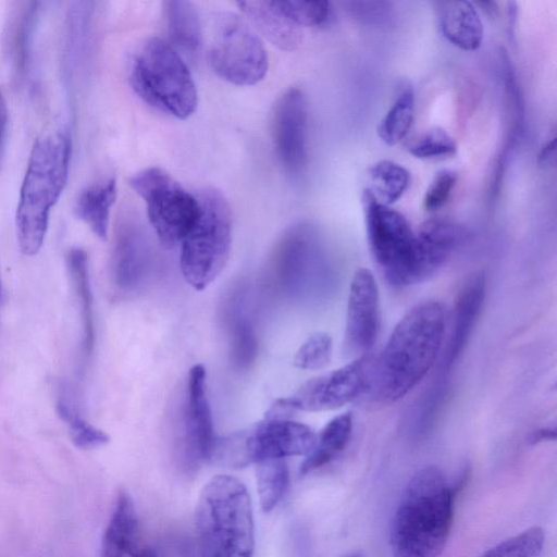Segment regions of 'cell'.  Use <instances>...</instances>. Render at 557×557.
<instances>
[{
	"mask_svg": "<svg viewBox=\"0 0 557 557\" xmlns=\"http://www.w3.org/2000/svg\"><path fill=\"white\" fill-rule=\"evenodd\" d=\"M445 321L438 300L416 305L398 321L373 360L370 388L379 399L396 401L425 376L440 352Z\"/></svg>",
	"mask_w": 557,
	"mask_h": 557,
	"instance_id": "1",
	"label": "cell"
},
{
	"mask_svg": "<svg viewBox=\"0 0 557 557\" xmlns=\"http://www.w3.org/2000/svg\"><path fill=\"white\" fill-rule=\"evenodd\" d=\"M454 498V488L438 467L416 471L392 520L393 557H438L450 533Z\"/></svg>",
	"mask_w": 557,
	"mask_h": 557,
	"instance_id": "2",
	"label": "cell"
},
{
	"mask_svg": "<svg viewBox=\"0 0 557 557\" xmlns=\"http://www.w3.org/2000/svg\"><path fill=\"white\" fill-rule=\"evenodd\" d=\"M70 158L66 131L44 135L32 148L15 213L17 245L25 256L37 255L44 245L50 211L69 177Z\"/></svg>",
	"mask_w": 557,
	"mask_h": 557,
	"instance_id": "3",
	"label": "cell"
},
{
	"mask_svg": "<svg viewBox=\"0 0 557 557\" xmlns=\"http://www.w3.org/2000/svg\"><path fill=\"white\" fill-rule=\"evenodd\" d=\"M336 270L315 228L298 224L276 243L263 273L270 295L296 304L317 302L333 290Z\"/></svg>",
	"mask_w": 557,
	"mask_h": 557,
	"instance_id": "4",
	"label": "cell"
},
{
	"mask_svg": "<svg viewBox=\"0 0 557 557\" xmlns=\"http://www.w3.org/2000/svg\"><path fill=\"white\" fill-rule=\"evenodd\" d=\"M195 525L201 557H253L251 498L237 478L218 474L203 485Z\"/></svg>",
	"mask_w": 557,
	"mask_h": 557,
	"instance_id": "5",
	"label": "cell"
},
{
	"mask_svg": "<svg viewBox=\"0 0 557 557\" xmlns=\"http://www.w3.org/2000/svg\"><path fill=\"white\" fill-rule=\"evenodd\" d=\"M198 202L199 214L181 243L180 265L185 281L202 290L220 275L230 258L232 216L219 190L203 189Z\"/></svg>",
	"mask_w": 557,
	"mask_h": 557,
	"instance_id": "6",
	"label": "cell"
},
{
	"mask_svg": "<svg viewBox=\"0 0 557 557\" xmlns=\"http://www.w3.org/2000/svg\"><path fill=\"white\" fill-rule=\"evenodd\" d=\"M131 82L146 102L177 119H187L197 108V89L187 65L162 39L151 38L140 48Z\"/></svg>",
	"mask_w": 557,
	"mask_h": 557,
	"instance_id": "7",
	"label": "cell"
},
{
	"mask_svg": "<svg viewBox=\"0 0 557 557\" xmlns=\"http://www.w3.org/2000/svg\"><path fill=\"white\" fill-rule=\"evenodd\" d=\"M315 440V432L307 424L263 417L246 430L216 437L209 461L243 468L268 459L307 456Z\"/></svg>",
	"mask_w": 557,
	"mask_h": 557,
	"instance_id": "8",
	"label": "cell"
},
{
	"mask_svg": "<svg viewBox=\"0 0 557 557\" xmlns=\"http://www.w3.org/2000/svg\"><path fill=\"white\" fill-rule=\"evenodd\" d=\"M371 253L387 282L414 284L416 233L398 211L382 203L370 188L361 196Z\"/></svg>",
	"mask_w": 557,
	"mask_h": 557,
	"instance_id": "9",
	"label": "cell"
},
{
	"mask_svg": "<svg viewBox=\"0 0 557 557\" xmlns=\"http://www.w3.org/2000/svg\"><path fill=\"white\" fill-rule=\"evenodd\" d=\"M129 185L144 199L160 244L171 249L182 243L199 214L198 198L157 166L133 175Z\"/></svg>",
	"mask_w": 557,
	"mask_h": 557,
	"instance_id": "10",
	"label": "cell"
},
{
	"mask_svg": "<svg viewBox=\"0 0 557 557\" xmlns=\"http://www.w3.org/2000/svg\"><path fill=\"white\" fill-rule=\"evenodd\" d=\"M209 62L221 78L242 86L260 82L268 70L262 41L243 17L230 12L214 18Z\"/></svg>",
	"mask_w": 557,
	"mask_h": 557,
	"instance_id": "11",
	"label": "cell"
},
{
	"mask_svg": "<svg viewBox=\"0 0 557 557\" xmlns=\"http://www.w3.org/2000/svg\"><path fill=\"white\" fill-rule=\"evenodd\" d=\"M175 431L178 459L185 471L195 472L210 460L218 437L213 429L202 364H195L188 372Z\"/></svg>",
	"mask_w": 557,
	"mask_h": 557,
	"instance_id": "12",
	"label": "cell"
},
{
	"mask_svg": "<svg viewBox=\"0 0 557 557\" xmlns=\"http://www.w3.org/2000/svg\"><path fill=\"white\" fill-rule=\"evenodd\" d=\"M373 360L363 355L331 372L305 382L285 404L294 411H326L338 409L371 387Z\"/></svg>",
	"mask_w": 557,
	"mask_h": 557,
	"instance_id": "13",
	"label": "cell"
},
{
	"mask_svg": "<svg viewBox=\"0 0 557 557\" xmlns=\"http://www.w3.org/2000/svg\"><path fill=\"white\" fill-rule=\"evenodd\" d=\"M308 108L304 92L290 88L276 101L272 113V138L285 171L300 174L308 159Z\"/></svg>",
	"mask_w": 557,
	"mask_h": 557,
	"instance_id": "14",
	"label": "cell"
},
{
	"mask_svg": "<svg viewBox=\"0 0 557 557\" xmlns=\"http://www.w3.org/2000/svg\"><path fill=\"white\" fill-rule=\"evenodd\" d=\"M153 270V251L145 233L133 220H122L115 228L109 273L122 294L139 292Z\"/></svg>",
	"mask_w": 557,
	"mask_h": 557,
	"instance_id": "15",
	"label": "cell"
},
{
	"mask_svg": "<svg viewBox=\"0 0 557 557\" xmlns=\"http://www.w3.org/2000/svg\"><path fill=\"white\" fill-rule=\"evenodd\" d=\"M380 330V295L373 273L361 268L352 276L349 287L345 346L352 352L372 348Z\"/></svg>",
	"mask_w": 557,
	"mask_h": 557,
	"instance_id": "16",
	"label": "cell"
},
{
	"mask_svg": "<svg viewBox=\"0 0 557 557\" xmlns=\"http://www.w3.org/2000/svg\"><path fill=\"white\" fill-rule=\"evenodd\" d=\"M466 236L463 227L446 218L426 220L416 233L414 283L442 268Z\"/></svg>",
	"mask_w": 557,
	"mask_h": 557,
	"instance_id": "17",
	"label": "cell"
},
{
	"mask_svg": "<svg viewBox=\"0 0 557 557\" xmlns=\"http://www.w3.org/2000/svg\"><path fill=\"white\" fill-rule=\"evenodd\" d=\"M222 320L233 366L237 370L249 369L257 359L259 343L246 292L242 287L227 295L223 302Z\"/></svg>",
	"mask_w": 557,
	"mask_h": 557,
	"instance_id": "18",
	"label": "cell"
},
{
	"mask_svg": "<svg viewBox=\"0 0 557 557\" xmlns=\"http://www.w3.org/2000/svg\"><path fill=\"white\" fill-rule=\"evenodd\" d=\"M101 557H158L140 543L139 521L132 497L121 491L101 541Z\"/></svg>",
	"mask_w": 557,
	"mask_h": 557,
	"instance_id": "19",
	"label": "cell"
},
{
	"mask_svg": "<svg viewBox=\"0 0 557 557\" xmlns=\"http://www.w3.org/2000/svg\"><path fill=\"white\" fill-rule=\"evenodd\" d=\"M485 290L486 281L482 272L471 275L461 287L443 362L445 370H449L465 350L482 310Z\"/></svg>",
	"mask_w": 557,
	"mask_h": 557,
	"instance_id": "20",
	"label": "cell"
},
{
	"mask_svg": "<svg viewBox=\"0 0 557 557\" xmlns=\"http://www.w3.org/2000/svg\"><path fill=\"white\" fill-rule=\"evenodd\" d=\"M440 29L455 47L474 51L482 45L484 25L473 2L450 0L435 2Z\"/></svg>",
	"mask_w": 557,
	"mask_h": 557,
	"instance_id": "21",
	"label": "cell"
},
{
	"mask_svg": "<svg viewBox=\"0 0 557 557\" xmlns=\"http://www.w3.org/2000/svg\"><path fill=\"white\" fill-rule=\"evenodd\" d=\"M116 198V182L110 177L85 187L77 196L74 211L92 233L107 239L110 210Z\"/></svg>",
	"mask_w": 557,
	"mask_h": 557,
	"instance_id": "22",
	"label": "cell"
},
{
	"mask_svg": "<svg viewBox=\"0 0 557 557\" xmlns=\"http://www.w3.org/2000/svg\"><path fill=\"white\" fill-rule=\"evenodd\" d=\"M237 5L274 45L292 50L299 44V27L278 11L274 1H242Z\"/></svg>",
	"mask_w": 557,
	"mask_h": 557,
	"instance_id": "23",
	"label": "cell"
},
{
	"mask_svg": "<svg viewBox=\"0 0 557 557\" xmlns=\"http://www.w3.org/2000/svg\"><path fill=\"white\" fill-rule=\"evenodd\" d=\"M66 264L72 286L81 307L83 324L82 347L84 355L87 357L92 352L95 345V320L86 251L78 247L70 249L66 256Z\"/></svg>",
	"mask_w": 557,
	"mask_h": 557,
	"instance_id": "24",
	"label": "cell"
},
{
	"mask_svg": "<svg viewBox=\"0 0 557 557\" xmlns=\"http://www.w3.org/2000/svg\"><path fill=\"white\" fill-rule=\"evenodd\" d=\"M164 13L171 41L189 57L196 55L202 44V30L193 3L181 0L165 1Z\"/></svg>",
	"mask_w": 557,
	"mask_h": 557,
	"instance_id": "25",
	"label": "cell"
},
{
	"mask_svg": "<svg viewBox=\"0 0 557 557\" xmlns=\"http://www.w3.org/2000/svg\"><path fill=\"white\" fill-rule=\"evenodd\" d=\"M351 412L341 413L331 419L321 432L311 451L300 466V473L307 474L332 461L344 450L352 432Z\"/></svg>",
	"mask_w": 557,
	"mask_h": 557,
	"instance_id": "26",
	"label": "cell"
},
{
	"mask_svg": "<svg viewBox=\"0 0 557 557\" xmlns=\"http://www.w3.org/2000/svg\"><path fill=\"white\" fill-rule=\"evenodd\" d=\"M39 4V2L34 1L17 3V8L9 17L5 45L9 59L18 76H22L27 67L30 40Z\"/></svg>",
	"mask_w": 557,
	"mask_h": 557,
	"instance_id": "27",
	"label": "cell"
},
{
	"mask_svg": "<svg viewBox=\"0 0 557 557\" xmlns=\"http://www.w3.org/2000/svg\"><path fill=\"white\" fill-rule=\"evenodd\" d=\"M414 117V92L407 86L400 91L382 119L377 134L388 146L400 143L409 133Z\"/></svg>",
	"mask_w": 557,
	"mask_h": 557,
	"instance_id": "28",
	"label": "cell"
},
{
	"mask_svg": "<svg viewBox=\"0 0 557 557\" xmlns=\"http://www.w3.org/2000/svg\"><path fill=\"white\" fill-rule=\"evenodd\" d=\"M257 488L261 508L271 511L283 498L289 481L285 459H268L256 463Z\"/></svg>",
	"mask_w": 557,
	"mask_h": 557,
	"instance_id": "29",
	"label": "cell"
},
{
	"mask_svg": "<svg viewBox=\"0 0 557 557\" xmlns=\"http://www.w3.org/2000/svg\"><path fill=\"white\" fill-rule=\"evenodd\" d=\"M373 183L370 188L384 205H392L403 197L409 186L410 174L401 164L391 160H381L369 169Z\"/></svg>",
	"mask_w": 557,
	"mask_h": 557,
	"instance_id": "30",
	"label": "cell"
},
{
	"mask_svg": "<svg viewBox=\"0 0 557 557\" xmlns=\"http://www.w3.org/2000/svg\"><path fill=\"white\" fill-rule=\"evenodd\" d=\"M57 411L66 423L71 441L77 448L94 449L110 442V436L104 431L77 414L65 400L58 401Z\"/></svg>",
	"mask_w": 557,
	"mask_h": 557,
	"instance_id": "31",
	"label": "cell"
},
{
	"mask_svg": "<svg viewBox=\"0 0 557 557\" xmlns=\"http://www.w3.org/2000/svg\"><path fill=\"white\" fill-rule=\"evenodd\" d=\"M544 542V531L540 527H532L504 540L479 557H540Z\"/></svg>",
	"mask_w": 557,
	"mask_h": 557,
	"instance_id": "32",
	"label": "cell"
},
{
	"mask_svg": "<svg viewBox=\"0 0 557 557\" xmlns=\"http://www.w3.org/2000/svg\"><path fill=\"white\" fill-rule=\"evenodd\" d=\"M407 150L418 159L446 158L456 153L457 144L445 129L433 127L408 143Z\"/></svg>",
	"mask_w": 557,
	"mask_h": 557,
	"instance_id": "33",
	"label": "cell"
},
{
	"mask_svg": "<svg viewBox=\"0 0 557 557\" xmlns=\"http://www.w3.org/2000/svg\"><path fill=\"white\" fill-rule=\"evenodd\" d=\"M332 348V337L325 332H315L297 349L294 366L302 370L322 369L331 361Z\"/></svg>",
	"mask_w": 557,
	"mask_h": 557,
	"instance_id": "34",
	"label": "cell"
},
{
	"mask_svg": "<svg viewBox=\"0 0 557 557\" xmlns=\"http://www.w3.org/2000/svg\"><path fill=\"white\" fill-rule=\"evenodd\" d=\"M278 11L296 26H320L330 16L326 1H274Z\"/></svg>",
	"mask_w": 557,
	"mask_h": 557,
	"instance_id": "35",
	"label": "cell"
},
{
	"mask_svg": "<svg viewBox=\"0 0 557 557\" xmlns=\"http://www.w3.org/2000/svg\"><path fill=\"white\" fill-rule=\"evenodd\" d=\"M457 183V174L450 170L436 173L429 185L424 197L423 207L426 211H436L446 205Z\"/></svg>",
	"mask_w": 557,
	"mask_h": 557,
	"instance_id": "36",
	"label": "cell"
},
{
	"mask_svg": "<svg viewBox=\"0 0 557 557\" xmlns=\"http://www.w3.org/2000/svg\"><path fill=\"white\" fill-rule=\"evenodd\" d=\"M8 134V107L0 91V170Z\"/></svg>",
	"mask_w": 557,
	"mask_h": 557,
	"instance_id": "37",
	"label": "cell"
},
{
	"mask_svg": "<svg viewBox=\"0 0 557 557\" xmlns=\"http://www.w3.org/2000/svg\"><path fill=\"white\" fill-rule=\"evenodd\" d=\"M555 151V136L545 143V145L542 147L540 153H539V162L544 163L546 162L554 153Z\"/></svg>",
	"mask_w": 557,
	"mask_h": 557,
	"instance_id": "38",
	"label": "cell"
},
{
	"mask_svg": "<svg viewBox=\"0 0 557 557\" xmlns=\"http://www.w3.org/2000/svg\"><path fill=\"white\" fill-rule=\"evenodd\" d=\"M555 436H556V432H555L554 428L553 429L545 428V429L535 431V433L533 434V440L535 442H540V441H544V440H554Z\"/></svg>",
	"mask_w": 557,
	"mask_h": 557,
	"instance_id": "39",
	"label": "cell"
},
{
	"mask_svg": "<svg viewBox=\"0 0 557 557\" xmlns=\"http://www.w3.org/2000/svg\"><path fill=\"white\" fill-rule=\"evenodd\" d=\"M1 300H2V285H1V280H0V304H1Z\"/></svg>",
	"mask_w": 557,
	"mask_h": 557,
	"instance_id": "40",
	"label": "cell"
},
{
	"mask_svg": "<svg viewBox=\"0 0 557 557\" xmlns=\"http://www.w3.org/2000/svg\"><path fill=\"white\" fill-rule=\"evenodd\" d=\"M349 557H360V556L354 555V556H349Z\"/></svg>",
	"mask_w": 557,
	"mask_h": 557,
	"instance_id": "41",
	"label": "cell"
}]
</instances>
